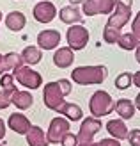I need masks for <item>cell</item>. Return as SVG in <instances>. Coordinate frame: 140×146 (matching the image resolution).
Wrapping results in <instances>:
<instances>
[{
    "label": "cell",
    "mask_w": 140,
    "mask_h": 146,
    "mask_svg": "<svg viewBox=\"0 0 140 146\" xmlns=\"http://www.w3.org/2000/svg\"><path fill=\"white\" fill-rule=\"evenodd\" d=\"M108 77L106 66H78L71 71V80L80 86H99Z\"/></svg>",
    "instance_id": "obj_1"
},
{
    "label": "cell",
    "mask_w": 140,
    "mask_h": 146,
    "mask_svg": "<svg viewBox=\"0 0 140 146\" xmlns=\"http://www.w3.org/2000/svg\"><path fill=\"white\" fill-rule=\"evenodd\" d=\"M131 5H133V0H115V7H114V11L110 13L105 27L121 31V29L131 20Z\"/></svg>",
    "instance_id": "obj_2"
},
{
    "label": "cell",
    "mask_w": 140,
    "mask_h": 146,
    "mask_svg": "<svg viewBox=\"0 0 140 146\" xmlns=\"http://www.w3.org/2000/svg\"><path fill=\"white\" fill-rule=\"evenodd\" d=\"M114 107H115L114 98L106 91H101V89L96 91L89 100V111L92 114V118H98V119L103 118V116H108L114 111Z\"/></svg>",
    "instance_id": "obj_3"
},
{
    "label": "cell",
    "mask_w": 140,
    "mask_h": 146,
    "mask_svg": "<svg viewBox=\"0 0 140 146\" xmlns=\"http://www.w3.org/2000/svg\"><path fill=\"white\" fill-rule=\"evenodd\" d=\"M43 102H45V105L50 111L60 114L66 100H64V93L60 91L58 82H48L45 86V89H43Z\"/></svg>",
    "instance_id": "obj_4"
},
{
    "label": "cell",
    "mask_w": 140,
    "mask_h": 146,
    "mask_svg": "<svg viewBox=\"0 0 140 146\" xmlns=\"http://www.w3.org/2000/svg\"><path fill=\"white\" fill-rule=\"evenodd\" d=\"M12 77L20 86H25L27 89H37L43 86V77L30 66H20L12 71Z\"/></svg>",
    "instance_id": "obj_5"
},
{
    "label": "cell",
    "mask_w": 140,
    "mask_h": 146,
    "mask_svg": "<svg viewBox=\"0 0 140 146\" xmlns=\"http://www.w3.org/2000/svg\"><path fill=\"white\" fill-rule=\"evenodd\" d=\"M66 39L71 50H83L89 43V31L83 25H71L66 32Z\"/></svg>",
    "instance_id": "obj_6"
},
{
    "label": "cell",
    "mask_w": 140,
    "mask_h": 146,
    "mask_svg": "<svg viewBox=\"0 0 140 146\" xmlns=\"http://www.w3.org/2000/svg\"><path fill=\"white\" fill-rule=\"evenodd\" d=\"M103 128L101 125V119L98 118H85L82 121V125H80V130H78V144H89L92 143L94 135L99 132V130Z\"/></svg>",
    "instance_id": "obj_7"
},
{
    "label": "cell",
    "mask_w": 140,
    "mask_h": 146,
    "mask_svg": "<svg viewBox=\"0 0 140 146\" xmlns=\"http://www.w3.org/2000/svg\"><path fill=\"white\" fill-rule=\"evenodd\" d=\"M69 132V119L62 118V116H57L50 121V128L46 132L48 137V143L50 144H57V143H62L64 135Z\"/></svg>",
    "instance_id": "obj_8"
},
{
    "label": "cell",
    "mask_w": 140,
    "mask_h": 146,
    "mask_svg": "<svg viewBox=\"0 0 140 146\" xmlns=\"http://www.w3.org/2000/svg\"><path fill=\"white\" fill-rule=\"evenodd\" d=\"M115 7V0H83L82 11L85 16H96V14H110Z\"/></svg>",
    "instance_id": "obj_9"
},
{
    "label": "cell",
    "mask_w": 140,
    "mask_h": 146,
    "mask_svg": "<svg viewBox=\"0 0 140 146\" xmlns=\"http://www.w3.org/2000/svg\"><path fill=\"white\" fill-rule=\"evenodd\" d=\"M32 14L39 23H50V21L57 16V9H55V5L51 2H48V0H41V2L35 4Z\"/></svg>",
    "instance_id": "obj_10"
},
{
    "label": "cell",
    "mask_w": 140,
    "mask_h": 146,
    "mask_svg": "<svg viewBox=\"0 0 140 146\" xmlns=\"http://www.w3.org/2000/svg\"><path fill=\"white\" fill-rule=\"evenodd\" d=\"M60 43V32L53 31V29H46L37 34V45L43 50H53Z\"/></svg>",
    "instance_id": "obj_11"
},
{
    "label": "cell",
    "mask_w": 140,
    "mask_h": 146,
    "mask_svg": "<svg viewBox=\"0 0 140 146\" xmlns=\"http://www.w3.org/2000/svg\"><path fill=\"white\" fill-rule=\"evenodd\" d=\"M7 125H9V128L12 130V132L16 134H21V135H27V132L30 130L32 123L28 121V118L25 114L21 112H14L9 116V119H7Z\"/></svg>",
    "instance_id": "obj_12"
},
{
    "label": "cell",
    "mask_w": 140,
    "mask_h": 146,
    "mask_svg": "<svg viewBox=\"0 0 140 146\" xmlns=\"http://www.w3.org/2000/svg\"><path fill=\"white\" fill-rule=\"evenodd\" d=\"M75 62V50H71L69 46H62L57 48V52L53 54V64L60 70L69 68Z\"/></svg>",
    "instance_id": "obj_13"
},
{
    "label": "cell",
    "mask_w": 140,
    "mask_h": 146,
    "mask_svg": "<svg viewBox=\"0 0 140 146\" xmlns=\"http://www.w3.org/2000/svg\"><path fill=\"white\" fill-rule=\"evenodd\" d=\"M106 130H108V134L112 135L114 139H117V141L128 139V134H129V130L126 127V123H124V119H110L106 123Z\"/></svg>",
    "instance_id": "obj_14"
},
{
    "label": "cell",
    "mask_w": 140,
    "mask_h": 146,
    "mask_svg": "<svg viewBox=\"0 0 140 146\" xmlns=\"http://www.w3.org/2000/svg\"><path fill=\"white\" fill-rule=\"evenodd\" d=\"M11 104H14V107L20 109V111H25V109L32 107L34 96L28 91H20V89H16V91L11 94Z\"/></svg>",
    "instance_id": "obj_15"
},
{
    "label": "cell",
    "mask_w": 140,
    "mask_h": 146,
    "mask_svg": "<svg viewBox=\"0 0 140 146\" xmlns=\"http://www.w3.org/2000/svg\"><path fill=\"white\" fill-rule=\"evenodd\" d=\"M27 143L28 146H48V137L43 132L41 127H30V130L27 132Z\"/></svg>",
    "instance_id": "obj_16"
},
{
    "label": "cell",
    "mask_w": 140,
    "mask_h": 146,
    "mask_svg": "<svg viewBox=\"0 0 140 146\" xmlns=\"http://www.w3.org/2000/svg\"><path fill=\"white\" fill-rule=\"evenodd\" d=\"M114 111L121 116V119H131L135 114V104L128 98H119L115 102Z\"/></svg>",
    "instance_id": "obj_17"
},
{
    "label": "cell",
    "mask_w": 140,
    "mask_h": 146,
    "mask_svg": "<svg viewBox=\"0 0 140 146\" xmlns=\"http://www.w3.org/2000/svg\"><path fill=\"white\" fill-rule=\"evenodd\" d=\"M58 18H60V21H64V23H68V25L80 23V21L83 20V16L80 14V11L76 9V7H73V5L62 7V9L58 11Z\"/></svg>",
    "instance_id": "obj_18"
},
{
    "label": "cell",
    "mask_w": 140,
    "mask_h": 146,
    "mask_svg": "<svg viewBox=\"0 0 140 146\" xmlns=\"http://www.w3.org/2000/svg\"><path fill=\"white\" fill-rule=\"evenodd\" d=\"M25 14L23 13H20V11H11L9 14L5 16V25L9 31L12 32H20L21 29L25 27Z\"/></svg>",
    "instance_id": "obj_19"
},
{
    "label": "cell",
    "mask_w": 140,
    "mask_h": 146,
    "mask_svg": "<svg viewBox=\"0 0 140 146\" xmlns=\"http://www.w3.org/2000/svg\"><path fill=\"white\" fill-rule=\"evenodd\" d=\"M20 66H23V57L18 55V54H7L4 55V61H2V75L4 73H11L14 70H18Z\"/></svg>",
    "instance_id": "obj_20"
},
{
    "label": "cell",
    "mask_w": 140,
    "mask_h": 146,
    "mask_svg": "<svg viewBox=\"0 0 140 146\" xmlns=\"http://www.w3.org/2000/svg\"><path fill=\"white\" fill-rule=\"evenodd\" d=\"M21 57H23V62L27 64V66H34V64L41 62V50L37 46H27L23 52H21Z\"/></svg>",
    "instance_id": "obj_21"
},
{
    "label": "cell",
    "mask_w": 140,
    "mask_h": 146,
    "mask_svg": "<svg viewBox=\"0 0 140 146\" xmlns=\"http://www.w3.org/2000/svg\"><path fill=\"white\" fill-rule=\"evenodd\" d=\"M60 114H64V118L69 119V121H80V119H82V116H83L82 109H80L76 104H68V102L64 104Z\"/></svg>",
    "instance_id": "obj_22"
},
{
    "label": "cell",
    "mask_w": 140,
    "mask_h": 146,
    "mask_svg": "<svg viewBox=\"0 0 140 146\" xmlns=\"http://www.w3.org/2000/svg\"><path fill=\"white\" fill-rule=\"evenodd\" d=\"M138 43H140V39L137 38V36L133 32H128V34H121L117 45H119L122 50H135L138 46Z\"/></svg>",
    "instance_id": "obj_23"
},
{
    "label": "cell",
    "mask_w": 140,
    "mask_h": 146,
    "mask_svg": "<svg viewBox=\"0 0 140 146\" xmlns=\"http://www.w3.org/2000/svg\"><path fill=\"white\" fill-rule=\"evenodd\" d=\"M131 84H133V75H131L129 71H124V73H121V75L115 78V87L121 89V91L128 89Z\"/></svg>",
    "instance_id": "obj_24"
},
{
    "label": "cell",
    "mask_w": 140,
    "mask_h": 146,
    "mask_svg": "<svg viewBox=\"0 0 140 146\" xmlns=\"http://www.w3.org/2000/svg\"><path fill=\"white\" fill-rule=\"evenodd\" d=\"M121 38V31H117V29H110V27H105V31H103V39L105 43H110V45H114L117 43Z\"/></svg>",
    "instance_id": "obj_25"
},
{
    "label": "cell",
    "mask_w": 140,
    "mask_h": 146,
    "mask_svg": "<svg viewBox=\"0 0 140 146\" xmlns=\"http://www.w3.org/2000/svg\"><path fill=\"white\" fill-rule=\"evenodd\" d=\"M0 86H2V89L9 91V93H14V91H16V86H14V77H12V73H4L2 78H0Z\"/></svg>",
    "instance_id": "obj_26"
},
{
    "label": "cell",
    "mask_w": 140,
    "mask_h": 146,
    "mask_svg": "<svg viewBox=\"0 0 140 146\" xmlns=\"http://www.w3.org/2000/svg\"><path fill=\"white\" fill-rule=\"evenodd\" d=\"M11 94L12 93L5 91V89L0 91V111H4V109H7V107L11 105Z\"/></svg>",
    "instance_id": "obj_27"
},
{
    "label": "cell",
    "mask_w": 140,
    "mask_h": 146,
    "mask_svg": "<svg viewBox=\"0 0 140 146\" xmlns=\"http://www.w3.org/2000/svg\"><path fill=\"white\" fill-rule=\"evenodd\" d=\"M128 141L131 146H140V128H133L128 134Z\"/></svg>",
    "instance_id": "obj_28"
},
{
    "label": "cell",
    "mask_w": 140,
    "mask_h": 146,
    "mask_svg": "<svg viewBox=\"0 0 140 146\" xmlns=\"http://www.w3.org/2000/svg\"><path fill=\"white\" fill-rule=\"evenodd\" d=\"M60 144H62V146H78V135L68 132V134L64 135V139H62Z\"/></svg>",
    "instance_id": "obj_29"
},
{
    "label": "cell",
    "mask_w": 140,
    "mask_h": 146,
    "mask_svg": "<svg viewBox=\"0 0 140 146\" xmlns=\"http://www.w3.org/2000/svg\"><path fill=\"white\" fill-rule=\"evenodd\" d=\"M57 82H58V86H60V91L64 93V96H68V94L71 93V89H73L71 82L68 78H60V80H57Z\"/></svg>",
    "instance_id": "obj_30"
},
{
    "label": "cell",
    "mask_w": 140,
    "mask_h": 146,
    "mask_svg": "<svg viewBox=\"0 0 140 146\" xmlns=\"http://www.w3.org/2000/svg\"><path fill=\"white\" fill-rule=\"evenodd\" d=\"M91 146H121V143L114 137H110V139H101L99 143H91Z\"/></svg>",
    "instance_id": "obj_31"
},
{
    "label": "cell",
    "mask_w": 140,
    "mask_h": 146,
    "mask_svg": "<svg viewBox=\"0 0 140 146\" xmlns=\"http://www.w3.org/2000/svg\"><path fill=\"white\" fill-rule=\"evenodd\" d=\"M131 32H133L137 38L140 39V13L133 18V23H131Z\"/></svg>",
    "instance_id": "obj_32"
},
{
    "label": "cell",
    "mask_w": 140,
    "mask_h": 146,
    "mask_svg": "<svg viewBox=\"0 0 140 146\" xmlns=\"http://www.w3.org/2000/svg\"><path fill=\"white\" fill-rule=\"evenodd\" d=\"M5 137V123H4V119L0 118V141H2Z\"/></svg>",
    "instance_id": "obj_33"
},
{
    "label": "cell",
    "mask_w": 140,
    "mask_h": 146,
    "mask_svg": "<svg viewBox=\"0 0 140 146\" xmlns=\"http://www.w3.org/2000/svg\"><path fill=\"white\" fill-rule=\"evenodd\" d=\"M133 86L140 87V71H137L135 75H133Z\"/></svg>",
    "instance_id": "obj_34"
},
{
    "label": "cell",
    "mask_w": 140,
    "mask_h": 146,
    "mask_svg": "<svg viewBox=\"0 0 140 146\" xmlns=\"http://www.w3.org/2000/svg\"><path fill=\"white\" fill-rule=\"evenodd\" d=\"M135 59H137V62L140 64V43H138V46L135 48Z\"/></svg>",
    "instance_id": "obj_35"
},
{
    "label": "cell",
    "mask_w": 140,
    "mask_h": 146,
    "mask_svg": "<svg viewBox=\"0 0 140 146\" xmlns=\"http://www.w3.org/2000/svg\"><path fill=\"white\" fill-rule=\"evenodd\" d=\"M135 109H138V111H140V93L137 94V98H135Z\"/></svg>",
    "instance_id": "obj_36"
},
{
    "label": "cell",
    "mask_w": 140,
    "mask_h": 146,
    "mask_svg": "<svg viewBox=\"0 0 140 146\" xmlns=\"http://www.w3.org/2000/svg\"><path fill=\"white\" fill-rule=\"evenodd\" d=\"M71 4H83V0H69Z\"/></svg>",
    "instance_id": "obj_37"
},
{
    "label": "cell",
    "mask_w": 140,
    "mask_h": 146,
    "mask_svg": "<svg viewBox=\"0 0 140 146\" xmlns=\"http://www.w3.org/2000/svg\"><path fill=\"white\" fill-rule=\"evenodd\" d=\"M2 61H4V55H0V75H2Z\"/></svg>",
    "instance_id": "obj_38"
},
{
    "label": "cell",
    "mask_w": 140,
    "mask_h": 146,
    "mask_svg": "<svg viewBox=\"0 0 140 146\" xmlns=\"http://www.w3.org/2000/svg\"><path fill=\"white\" fill-rule=\"evenodd\" d=\"M78 146H91V143L89 144H78Z\"/></svg>",
    "instance_id": "obj_39"
},
{
    "label": "cell",
    "mask_w": 140,
    "mask_h": 146,
    "mask_svg": "<svg viewBox=\"0 0 140 146\" xmlns=\"http://www.w3.org/2000/svg\"><path fill=\"white\" fill-rule=\"evenodd\" d=\"M0 21H2V13H0Z\"/></svg>",
    "instance_id": "obj_40"
},
{
    "label": "cell",
    "mask_w": 140,
    "mask_h": 146,
    "mask_svg": "<svg viewBox=\"0 0 140 146\" xmlns=\"http://www.w3.org/2000/svg\"><path fill=\"white\" fill-rule=\"evenodd\" d=\"M0 146H4V144H0Z\"/></svg>",
    "instance_id": "obj_41"
}]
</instances>
